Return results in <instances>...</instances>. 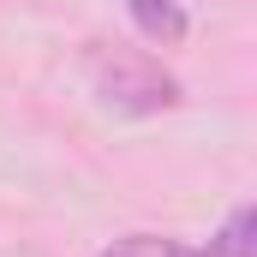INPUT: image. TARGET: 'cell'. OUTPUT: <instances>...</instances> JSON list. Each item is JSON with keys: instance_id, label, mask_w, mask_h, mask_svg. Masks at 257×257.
I'll return each mask as SVG.
<instances>
[{"instance_id": "1", "label": "cell", "mask_w": 257, "mask_h": 257, "mask_svg": "<svg viewBox=\"0 0 257 257\" xmlns=\"http://www.w3.org/2000/svg\"><path fill=\"white\" fill-rule=\"evenodd\" d=\"M90 78H96V96L114 114H168V108H180V78L162 60L138 54V48H96Z\"/></svg>"}, {"instance_id": "2", "label": "cell", "mask_w": 257, "mask_h": 257, "mask_svg": "<svg viewBox=\"0 0 257 257\" xmlns=\"http://www.w3.org/2000/svg\"><path fill=\"white\" fill-rule=\"evenodd\" d=\"M126 12H132V24H138V36L156 42V48H174L186 36V6L180 0H126Z\"/></svg>"}, {"instance_id": "3", "label": "cell", "mask_w": 257, "mask_h": 257, "mask_svg": "<svg viewBox=\"0 0 257 257\" xmlns=\"http://www.w3.org/2000/svg\"><path fill=\"white\" fill-rule=\"evenodd\" d=\"M192 257H257V209L239 203V209L215 227V239H209L203 251H192Z\"/></svg>"}, {"instance_id": "4", "label": "cell", "mask_w": 257, "mask_h": 257, "mask_svg": "<svg viewBox=\"0 0 257 257\" xmlns=\"http://www.w3.org/2000/svg\"><path fill=\"white\" fill-rule=\"evenodd\" d=\"M96 257H192L186 239H168V233H126V239H114L108 251Z\"/></svg>"}]
</instances>
